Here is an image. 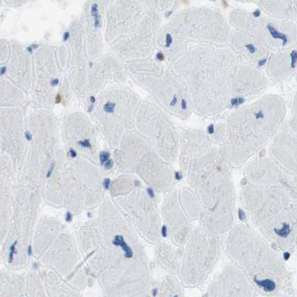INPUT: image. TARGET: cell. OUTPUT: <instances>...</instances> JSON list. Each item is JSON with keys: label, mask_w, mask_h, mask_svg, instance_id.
<instances>
[{"label": "cell", "mask_w": 297, "mask_h": 297, "mask_svg": "<svg viewBox=\"0 0 297 297\" xmlns=\"http://www.w3.org/2000/svg\"><path fill=\"white\" fill-rule=\"evenodd\" d=\"M33 267H34V268H37V264H33Z\"/></svg>", "instance_id": "cell-19"}, {"label": "cell", "mask_w": 297, "mask_h": 297, "mask_svg": "<svg viewBox=\"0 0 297 297\" xmlns=\"http://www.w3.org/2000/svg\"><path fill=\"white\" fill-rule=\"evenodd\" d=\"M28 255L29 256L32 255V248L31 246H28Z\"/></svg>", "instance_id": "cell-18"}, {"label": "cell", "mask_w": 297, "mask_h": 297, "mask_svg": "<svg viewBox=\"0 0 297 297\" xmlns=\"http://www.w3.org/2000/svg\"><path fill=\"white\" fill-rule=\"evenodd\" d=\"M186 166L191 191L184 196V203L189 214L211 233L227 230L232 224L235 206L227 163L219 156L212 154L191 159Z\"/></svg>", "instance_id": "cell-1"}, {"label": "cell", "mask_w": 297, "mask_h": 297, "mask_svg": "<svg viewBox=\"0 0 297 297\" xmlns=\"http://www.w3.org/2000/svg\"><path fill=\"white\" fill-rule=\"evenodd\" d=\"M53 170H54V164L52 163V164L51 165V166H50L49 170H48V172H47V174H46V177H47V178H49V177H51V173H52V172H53Z\"/></svg>", "instance_id": "cell-13"}, {"label": "cell", "mask_w": 297, "mask_h": 297, "mask_svg": "<svg viewBox=\"0 0 297 297\" xmlns=\"http://www.w3.org/2000/svg\"><path fill=\"white\" fill-rule=\"evenodd\" d=\"M211 296H251L254 288L238 267H228L226 270L214 279L211 285Z\"/></svg>", "instance_id": "cell-5"}, {"label": "cell", "mask_w": 297, "mask_h": 297, "mask_svg": "<svg viewBox=\"0 0 297 297\" xmlns=\"http://www.w3.org/2000/svg\"><path fill=\"white\" fill-rule=\"evenodd\" d=\"M17 244V240H15L14 242V244L11 245V248H10V254H9V259L8 262L9 263H11L13 261V258H14V255L16 254V244Z\"/></svg>", "instance_id": "cell-7"}, {"label": "cell", "mask_w": 297, "mask_h": 297, "mask_svg": "<svg viewBox=\"0 0 297 297\" xmlns=\"http://www.w3.org/2000/svg\"><path fill=\"white\" fill-rule=\"evenodd\" d=\"M8 2H10V3L12 4H16V3H20V2H23L25 0H7Z\"/></svg>", "instance_id": "cell-15"}, {"label": "cell", "mask_w": 297, "mask_h": 297, "mask_svg": "<svg viewBox=\"0 0 297 297\" xmlns=\"http://www.w3.org/2000/svg\"><path fill=\"white\" fill-rule=\"evenodd\" d=\"M69 153H70L71 156H72V158L76 157V156H77L76 152H75V150H73L72 148H71V149H70V150H69Z\"/></svg>", "instance_id": "cell-16"}, {"label": "cell", "mask_w": 297, "mask_h": 297, "mask_svg": "<svg viewBox=\"0 0 297 297\" xmlns=\"http://www.w3.org/2000/svg\"><path fill=\"white\" fill-rule=\"evenodd\" d=\"M110 153L107 152V151H102V152L100 153V156H99V159H100V162L102 165L104 164L107 161L109 158H110Z\"/></svg>", "instance_id": "cell-8"}, {"label": "cell", "mask_w": 297, "mask_h": 297, "mask_svg": "<svg viewBox=\"0 0 297 297\" xmlns=\"http://www.w3.org/2000/svg\"><path fill=\"white\" fill-rule=\"evenodd\" d=\"M78 143H79L80 145H81L82 147H91L90 143H89V141L87 139L84 140V141H79Z\"/></svg>", "instance_id": "cell-9"}, {"label": "cell", "mask_w": 297, "mask_h": 297, "mask_svg": "<svg viewBox=\"0 0 297 297\" xmlns=\"http://www.w3.org/2000/svg\"><path fill=\"white\" fill-rule=\"evenodd\" d=\"M104 166L106 169H110L113 166V161L112 159H108L107 161L104 163Z\"/></svg>", "instance_id": "cell-10"}, {"label": "cell", "mask_w": 297, "mask_h": 297, "mask_svg": "<svg viewBox=\"0 0 297 297\" xmlns=\"http://www.w3.org/2000/svg\"><path fill=\"white\" fill-rule=\"evenodd\" d=\"M206 229L191 234L184 252V281L197 284L204 281L218 257V243Z\"/></svg>", "instance_id": "cell-4"}, {"label": "cell", "mask_w": 297, "mask_h": 297, "mask_svg": "<svg viewBox=\"0 0 297 297\" xmlns=\"http://www.w3.org/2000/svg\"><path fill=\"white\" fill-rule=\"evenodd\" d=\"M110 179H105L104 180V182H103V184H104V188H106V189H109V186H110Z\"/></svg>", "instance_id": "cell-12"}, {"label": "cell", "mask_w": 297, "mask_h": 297, "mask_svg": "<svg viewBox=\"0 0 297 297\" xmlns=\"http://www.w3.org/2000/svg\"><path fill=\"white\" fill-rule=\"evenodd\" d=\"M228 253L236 267L266 294L279 291L284 281V267L266 239L248 226H237L229 236Z\"/></svg>", "instance_id": "cell-3"}, {"label": "cell", "mask_w": 297, "mask_h": 297, "mask_svg": "<svg viewBox=\"0 0 297 297\" xmlns=\"http://www.w3.org/2000/svg\"><path fill=\"white\" fill-rule=\"evenodd\" d=\"M72 214L70 212H67L66 214V221H67L68 223H69L72 221Z\"/></svg>", "instance_id": "cell-11"}, {"label": "cell", "mask_w": 297, "mask_h": 297, "mask_svg": "<svg viewBox=\"0 0 297 297\" xmlns=\"http://www.w3.org/2000/svg\"><path fill=\"white\" fill-rule=\"evenodd\" d=\"M113 244L115 246H120L123 249L124 252V256L127 258H130L133 257V251L130 247L128 246L126 242L124 240V238L122 235H116L113 241Z\"/></svg>", "instance_id": "cell-6"}, {"label": "cell", "mask_w": 297, "mask_h": 297, "mask_svg": "<svg viewBox=\"0 0 297 297\" xmlns=\"http://www.w3.org/2000/svg\"><path fill=\"white\" fill-rule=\"evenodd\" d=\"M147 195H148L149 196H150L151 198H154V191H153L152 188H147Z\"/></svg>", "instance_id": "cell-14"}, {"label": "cell", "mask_w": 297, "mask_h": 297, "mask_svg": "<svg viewBox=\"0 0 297 297\" xmlns=\"http://www.w3.org/2000/svg\"><path fill=\"white\" fill-rule=\"evenodd\" d=\"M279 169L248 180L242 190L244 207L268 241L281 249L296 244L297 201L284 188Z\"/></svg>", "instance_id": "cell-2"}, {"label": "cell", "mask_w": 297, "mask_h": 297, "mask_svg": "<svg viewBox=\"0 0 297 297\" xmlns=\"http://www.w3.org/2000/svg\"><path fill=\"white\" fill-rule=\"evenodd\" d=\"M25 137H26L27 140H28V141H30V140H31L32 136H31V133H29V132H28V131H27L26 133H25Z\"/></svg>", "instance_id": "cell-17"}]
</instances>
